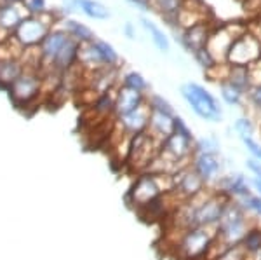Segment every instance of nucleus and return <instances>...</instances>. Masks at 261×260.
<instances>
[{
	"label": "nucleus",
	"instance_id": "44",
	"mask_svg": "<svg viewBox=\"0 0 261 260\" xmlns=\"http://www.w3.org/2000/svg\"><path fill=\"white\" fill-rule=\"evenodd\" d=\"M246 6H249V9L261 11V0H247Z\"/></svg>",
	"mask_w": 261,
	"mask_h": 260
},
{
	"label": "nucleus",
	"instance_id": "12",
	"mask_svg": "<svg viewBox=\"0 0 261 260\" xmlns=\"http://www.w3.org/2000/svg\"><path fill=\"white\" fill-rule=\"evenodd\" d=\"M193 145H195V138H188L185 135H179V133L172 131V135H169L161 144V152L176 162L190 164L193 152H195Z\"/></svg>",
	"mask_w": 261,
	"mask_h": 260
},
{
	"label": "nucleus",
	"instance_id": "18",
	"mask_svg": "<svg viewBox=\"0 0 261 260\" xmlns=\"http://www.w3.org/2000/svg\"><path fill=\"white\" fill-rule=\"evenodd\" d=\"M174 117L176 114H167L161 110H151L150 108V123H148V135L153 136L157 141L166 140L174 131Z\"/></svg>",
	"mask_w": 261,
	"mask_h": 260
},
{
	"label": "nucleus",
	"instance_id": "17",
	"mask_svg": "<svg viewBox=\"0 0 261 260\" xmlns=\"http://www.w3.org/2000/svg\"><path fill=\"white\" fill-rule=\"evenodd\" d=\"M146 100H148L146 93H141V91L130 89V87L119 84L115 91V117L125 115L129 112L136 110V108H140L141 105L146 103Z\"/></svg>",
	"mask_w": 261,
	"mask_h": 260
},
{
	"label": "nucleus",
	"instance_id": "35",
	"mask_svg": "<svg viewBox=\"0 0 261 260\" xmlns=\"http://www.w3.org/2000/svg\"><path fill=\"white\" fill-rule=\"evenodd\" d=\"M146 103H148V107L151 110H161V112H167V114H174L172 105L161 94H150L148 100H146Z\"/></svg>",
	"mask_w": 261,
	"mask_h": 260
},
{
	"label": "nucleus",
	"instance_id": "32",
	"mask_svg": "<svg viewBox=\"0 0 261 260\" xmlns=\"http://www.w3.org/2000/svg\"><path fill=\"white\" fill-rule=\"evenodd\" d=\"M241 206L246 209L247 215L249 217H256V219H261V196L258 194H251L246 196V198H242L241 201Z\"/></svg>",
	"mask_w": 261,
	"mask_h": 260
},
{
	"label": "nucleus",
	"instance_id": "1",
	"mask_svg": "<svg viewBox=\"0 0 261 260\" xmlns=\"http://www.w3.org/2000/svg\"><path fill=\"white\" fill-rule=\"evenodd\" d=\"M169 238L171 251L178 260H205L211 257L216 245V229L192 227L185 230L172 229Z\"/></svg>",
	"mask_w": 261,
	"mask_h": 260
},
{
	"label": "nucleus",
	"instance_id": "37",
	"mask_svg": "<svg viewBox=\"0 0 261 260\" xmlns=\"http://www.w3.org/2000/svg\"><path fill=\"white\" fill-rule=\"evenodd\" d=\"M23 6L30 16H40V14H44V12H47V4H45V0H24Z\"/></svg>",
	"mask_w": 261,
	"mask_h": 260
},
{
	"label": "nucleus",
	"instance_id": "38",
	"mask_svg": "<svg viewBox=\"0 0 261 260\" xmlns=\"http://www.w3.org/2000/svg\"><path fill=\"white\" fill-rule=\"evenodd\" d=\"M242 144L246 147L247 152L251 154V157L261 162V144L259 141H256L254 138H246V140H242Z\"/></svg>",
	"mask_w": 261,
	"mask_h": 260
},
{
	"label": "nucleus",
	"instance_id": "2",
	"mask_svg": "<svg viewBox=\"0 0 261 260\" xmlns=\"http://www.w3.org/2000/svg\"><path fill=\"white\" fill-rule=\"evenodd\" d=\"M174 191V182L171 175H155V173H140L133 180L129 191H127V203L136 211H141L148 204L155 203L162 196L171 194Z\"/></svg>",
	"mask_w": 261,
	"mask_h": 260
},
{
	"label": "nucleus",
	"instance_id": "22",
	"mask_svg": "<svg viewBox=\"0 0 261 260\" xmlns=\"http://www.w3.org/2000/svg\"><path fill=\"white\" fill-rule=\"evenodd\" d=\"M61 28L65 30L71 39H75L81 44H87V42H92L96 39L94 32L91 30L89 27H86L81 21H75V19H63L61 21Z\"/></svg>",
	"mask_w": 261,
	"mask_h": 260
},
{
	"label": "nucleus",
	"instance_id": "15",
	"mask_svg": "<svg viewBox=\"0 0 261 260\" xmlns=\"http://www.w3.org/2000/svg\"><path fill=\"white\" fill-rule=\"evenodd\" d=\"M190 164L207 187L216 182L221 177L223 170H225L220 154H193Z\"/></svg>",
	"mask_w": 261,
	"mask_h": 260
},
{
	"label": "nucleus",
	"instance_id": "21",
	"mask_svg": "<svg viewBox=\"0 0 261 260\" xmlns=\"http://www.w3.org/2000/svg\"><path fill=\"white\" fill-rule=\"evenodd\" d=\"M187 0H151L150 6L153 11H157L171 27L178 25V16L185 7Z\"/></svg>",
	"mask_w": 261,
	"mask_h": 260
},
{
	"label": "nucleus",
	"instance_id": "23",
	"mask_svg": "<svg viewBox=\"0 0 261 260\" xmlns=\"http://www.w3.org/2000/svg\"><path fill=\"white\" fill-rule=\"evenodd\" d=\"M140 23L141 27L145 28L146 32L150 33V39L153 42V45L162 53H169L171 51V42H169V37L164 33L162 28H159L153 21H150L148 18H140Z\"/></svg>",
	"mask_w": 261,
	"mask_h": 260
},
{
	"label": "nucleus",
	"instance_id": "6",
	"mask_svg": "<svg viewBox=\"0 0 261 260\" xmlns=\"http://www.w3.org/2000/svg\"><path fill=\"white\" fill-rule=\"evenodd\" d=\"M159 150H161V141H157L146 131L140 133V135L130 138L124 166L127 168L129 173H145L151 164V161H153V157L159 154Z\"/></svg>",
	"mask_w": 261,
	"mask_h": 260
},
{
	"label": "nucleus",
	"instance_id": "10",
	"mask_svg": "<svg viewBox=\"0 0 261 260\" xmlns=\"http://www.w3.org/2000/svg\"><path fill=\"white\" fill-rule=\"evenodd\" d=\"M244 32H246V28L239 27V25H226L221 28H214L207 42V49L211 51L214 60L218 63H226V54H228L230 45Z\"/></svg>",
	"mask_w": 261,
	"mask_h": 260
},
{
	"label": "nucleus",
	"instance_id": "9",
	"mask_svg": "<svg viewBox=\"0 0 261 260\" xmlns=\"http://www.w3.org/2000/svg\"><path fill=\"white\" fill-rule=\"evenodd\" d=\"M172 182H174V191H172V194L176 196L179 204L185 203V201L197 198V196H200L202 192L209 188L205 185L204 180L197 175V171L193 170L192 164L181 168L178 173L172 175Z\"/></svg>",
	"mask_w": 261,
	"mask_h": 260
},
{
	"label": "nucleus",
	"instance_id": "24",
	"mask_svg": "<svg viewBox=\"0 0 261 260\" xmlns=\"http://www.w3.org/2000/svg\"><path fill=\"white\" fill-rule=\"evenodd\" d=\"M242 248L246 250L247 258H256L261 255V225L252 224L242 240Z\"/></svg>",
	"mask_w": 261,
	"mask_h": 260
},
{
	"label": "nucleus",
	"instance_id": "43",
	"mask_svg": "<svg viewBox=\"0 0 261 260\" xmlns=\"http://www.w3.org/2000/svg\"><path fill=\"white\" fill-rule=\"evenodd\" d=\"M251 187H252V191H254L256 194L261 196V178H254V177H252L251 178Z\"/></svg>",
	"mask_w": 261,
	"mask_h": 260
},
{
	"label": "nucleus",
	"instance_id": "5",
	"mask_svg": "<svg viewBox=\"0 0 261 260\" xmlns=\"http://www.w3.org/2000/svg\"><path fill=\"white\" fill-rule=\"evenodd\" d=\"M58 21V16L54 12H44L40 16H28L18 25V28L12 33V37L23 49L39 48L45 35L53 30Z\"/></svg>",
	"mask_w": 261,
	"mask_h": 260
},
{
	"label": "nucleus",
	"instance_id": "14",
	"mask_svg": "<svg viewBox=\"0 0 261 260\" xmlns=\"http://www.w3.org/2000/svg\"><path fill=\"white\" fill-rule=\"evenodd\" d=\"M70 39H71V37L65 30H63V28H53V30L45 35V39L42 40V44L39 45L40 54H42V70H40V74L49 72L54 60H56V56L60 54V51L65 48V44Z\"/></svg>",
	"mask_w": 261,
	"mask_h": 260
},
{
	"label": "nucleus",
	"instance_id": "41",
	"mask_svg": "<svg viewBox=\"0 0 261 260\" xmlns=\"http://www.w3.org/2000/svg\"><path fill=\"white\" fill-rule=\"evenodd\" d=\"M133 6H138V7H141L143 11H150L151 9V6H150V2H146V0H129Z\"/></svg>",
	"mask_w": 261,
	"mask_h": 260
},
{
	"label": "nucleus",
	"instance_id": "40",
	"mask_svg": "<svg viewBox=\"0 0 261 260\" xmlns=\"http://www.w3.org/2000/svg\"><path fill=\"white\" fill-rule=\"evenodd\" d=\"M246 168H247V171H249V173L254 178H261V162L259 161H256V159L249 157L246 161Z\"/></svg>",
	"mask_w": 261,
	"mask_h": 260
},
{
	"label": "nucleus",
	"instance_id": "33",
	"mask_svg": "<svg viewBox=\"0 0 261 260\" xmlns=\"http://www.w3.org/2000/svg\"><path fill=\"white\" fill-rule=\"evenodd\" d=\"M233 129H235V133L241 136V140H246V138L254 136L256 126L249 117H239V119L233 123Z\"/></svg>",
	"mask_w": 261,
	"mask_h": 260
},
{
	"label": "nucleus",
	"instance_id": "3",
	"mask_svg": "<svg viewBox=\"0 0 261 260\" xmlns=\"http://www.w3.org/2000/svg\"><path fill=\"white\" fill-rule=\"evenodd\" d=\"M252 224L254 222L247 215L246 209L241 206V203L230 199L216 227V245H214L213 251L241 245Z\"/></svg>",
	"mask_w": 261,
	"mask_h": 260
},
{
	"label": "nucleus",
	"instance_id": "28",
	"mask_svg": "<svg viewBox=\"0 0 261 260\" xmlns=\"http://www.w3.org/2000/svg\"><path fill=\"white\" fill-rule=\"evenodd\" d=\"M94 44H96V48H98V51L101 53V56H103L105 65L112 66V68H119L120 56H119V53L115 51V48H113L112 44H108L107 40H101V39H96Z\"/></svg>",
	"mask_w": 261,
	"mask_h": 260
},
{
	"label": "nucleus",
	"instance_id": "7",
	"mask_svg": "<svg viewBox=\"0 0 261 260\" xmlns=\"http://www.w3.org/2000/svg\"><path fill=\"white\" fill-rule=\"evenodd\" d=\"M9 98L16 108H27L40 98L42 94V74L37 70L24 68L23 74L18 77L9 87Z\"/></svg>",
	"mask_w": 261,
	"mask_h": 260
},
{
	"label": "nucleus",
	"instance_id": "39",
	"mask_svg": "<svg viewBox=\"0 0 261 260\" xmlns=\"http://www.w3.org/2000/svg\"><path fill=\"white\" fill-rule=\"evenodd\" d=\"M174 131H176V133H179V135L188 136V138H195V136H193V133H192V129L188 128V124L185 123V121L181 119L179 115H176V117H174Z\"/></svg>",
	"mask_w": 261,
	"mask_h": 260
},
{
	"label": "nucleus",
	"instance_id": "42",
	"mask_svg": "<svg viewBox=\"0 0 261 260\" xmlns=\"http://www.w3.org/2000/svg\"><path fill=\"white\" fill-rule=\"evenodd\" d=\"M124 33L127 35V39H136V32H134L133 23H125L124 25Z\"/></svg>",
	"mask_w": 261,
	"mask_h": 260
},
{
	"label": "nucleus",
	"instance_id": "13",
	"mask_svg": "<svg viewBox=\"0 0 261 260\" xmlns=\"http://www.w3.org/2000/svg\"><path fill=\"white\" fill-rule=\"evenodd\" d=\"M213 188L233 201H241L242 198H246V196H249L252 192L251 180H247L246 175H242V173L221 175V177L214 182Z\"/></svg>",
	"mask_w": 261,
	"mask_h": 260
},
{
	"label": "nucleus",
	"instance_id": "31",
	"mask_svg": "<svg viewBox=\"0 0 261 260\" xmlns=\"http://www.w3.org/2000/svg\"><path fill=\"white\" fill-rule=\"evenodd\" d=\"M120 84L125 87H130V89L141 91V93H146V91H148V82H146V79L143 77L140 72H127L124 77H122Z\"/></svg>",
	"mask_w": 261,
	"mask_h": 260
},
{
	"label": "nucleus",
	"instance_id": "20",
	"mask_svg": "<svg viewBox=\"0 0 261 260\" xmlns=\"http://www.w3.org/2000/svg\"><path fill=\"white\" fill-rule=\"evenodd\" d=\"M24 66L19 58H4L0 60V89L9 91V87L18 81Z\"/></svg>",
	"mask_w": 261,
	"mask_h": 260
},
{
	"label": "nucleus",
	"instance_id": "27",
	"mask_svg": "<svg viewBox=\"0 0 261 260\" xmlns=\"http://www.w3.org/2000/svg\"><path fill=\"white\" fill-rule=\"evenodd\" d=\"M77 6L91 19L105 21L110 18V9L105 4L98 2V0H77Z\"/></svg>",
	"mask_w": 261,
	"mask_h": 260
},
{
	"label": "nucleus",
	"instance_id": "4",
	"mask_svg": "<svg viewBox=\"0 0 261 260\" xmlns=\"http://www.w3.org/2000/svg\"><path fill=\"white\" fill-rule=\"evenodd\" d=\"M179 93L193 114L199 115L200 119L209 121V123H220L223 119V108L218 98L209 93L202 84L187 82L179 87Z\"/></svg>",
	"mask_w": 261,
	"mask_h": 260
},
{
	"label": "nucleus",
	"instance_id": "30",
	"mask_svg": "<svg viewBox=\"0 0 261 260\" xmlns=\"http://www.w3.org/2000/svg\"><path fill=\"white\" fill-rule=\"evenodd\" d=\"M193 150H195L193 154H220V140L214 135L202 136L195 140Z\"/></svg>",
	"mask_w": 261,
	"mask_h": 260
},
{
	"label": "nucleus",
	"instance_id": "36",
	"mask_svg": "<svg viewBox=\"0 0 261 260\" xmlns=\"http://www.w3.org/2000/svg\"><path fill=\"white\" fill-rule=\"evenodd\" d=\"M246 102L249 103V107L256 112V115L261 114V84L251 87L249 93L246 94Z\"/></svg>",
	"mask_w": 261,
	"mask_h": 260
},
{
	"label": "nucleus",
	"instance_id": "34",
	"mask_svg": "<svg viewBox=\"0 0 261 260\" xmlns=\"http://www.w3.org/2000/svg\"><path fill=\"white\" fill-rule=\"evenodd\" d=\"M193 58H195V61L199 63V65L205 70V72H209V70H213L216 65H220V63L214 60V56H213L211 51H209L207 48L199 49V51L193 54Z\"/></svg>",
	"mask_w": 261,
	"mask_h": 260
},
{
	"label": "nucleus",
	"instance_id": "16",
	"mask_svg": "<svg viewBox=\"0 0 261 260\" xmlns=\"http://www.w3.org/2000/svg\"><path fill=\"white\" fill-rule=\"evenodd\" d=\"M213 33V28L207 21L204 23H199L195 27H190L187 30H181L179 37H176V40H179V44L187 49L188 53L195 54L199 49L207 48L209 37Z\"/></svg>",
	"mask_w": 261,
	"mask_h": 260
},
{
	"label": "nucleus",
	"instance_id": "11",
	"mask_svg": "<svg viewBox=\"0 0 261 260\" xmlns=\"http://www.w3.org/2000/svg\"><path fill=\"white\" fill-rule=\"evenodd\" d=\"M148 123H150V107L148 103H145L140 108H136V110L129 112V114L115 117L113 128H115V131L122 133V135L133 138L140 135V133L148 131Z\"/></svg>",
	"mask_w": 261,
	"mask_h": 260
},
{
	"label": "nucleus",
	"instance_id": "26",
	"mask_svg": "<svg viewBox=\"0 0 261 260\" xmlns=\"http://www.w3.org/2000/svg\"><path fill=\"white\" fill-rule=\"evenodd\" d=\"M218 87H220V96L223 98V102L230 105V107H241L246 102V93L239 89L237 86H233L231 82H228L226 79L218 82Z\"/></svg>",
	"mask_w": 261,
	"mask_h": 260
},
{
	"label": "nucleus",
	"instance_id": "45",
	"mask_svg": "<svg viewBox=\"0 0 261 260\" xmlns=\"http://www.w3.org/2000/svg\"><path fill=\"white\" fill-rule=\"evenodd\" d=\"M24 0H0V4H23Z\"/></svg>",
	"mask_w": 261,
	"mask_h": 260
},
{
	"label": "nucleus",
	"instance_id": "29",
	"mask_svg": "<svg viewBox=\"0 0 261 260\" xmlns=\"http://www.w3.org/2000/svg\"><path fill=\"white\" fill-rule=\"evenodd\" d=\"M209 260H247V253L242 248V245H235L213 251Z\"/></svg>",
	"mask_w": 261,
	"mask_h": 260
},
{
	"label": "nucleus",
	"instance_id": "25",
	"mask_svg": "<svg viewBox=\"0 0 261 260\" xmlns=\"http://www.w3.org/2000/svg\"><path fill=\"white\" fill-rule=\"evenodd\" d=\"M226 81L231 82L233 86H237L239 89L244 93H249L252 87L251 84V74L249 66H239V65H228V75H226Z\"/></svg>",
	"mask_w": 261,
	"mask_h": 260
},
{
	"label": "nucleus",
	"instance_id": "19",
	"mask_svg": "<svg viewBox=\"0 0 261 260\" xmlns=\"http://www.w3.org/2000/svg\"><path fill=\"white\" fill-rule=\"evenodd\" d=\"M28 16L30 14L23 4H0V30L12 35L18 25Z\"/></svg>",
	"mask_w": 261,
	"mask_h": 260
},
{
	"label": "nucleus",
	"instance_id": "8",
	"mask_svg": "<svg viewBox=\"0 0 261 260\" xmlns=\"http://www.w3.org/2000/svg\"><path fill=\"white\" fill-rule=\"evenodd\" d=\"M261 58V44L254 37L252 32H244L233 44L230 45L228 54H226V63L228 65H239V66H251Z\"/></svg>",
	"mask_w": 261,
	"mask_h": 260
}]
</instances>
